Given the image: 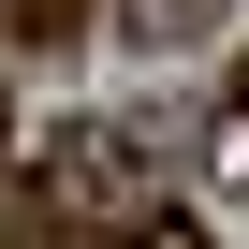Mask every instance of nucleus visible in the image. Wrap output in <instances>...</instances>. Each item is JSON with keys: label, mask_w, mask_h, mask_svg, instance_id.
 <instances>
[{"label": "nucleus", "mask_w": 249, "mask_h": 249, "mask_svg": "<svg viewBox=\"0 0 249 249\" xmlns=\"http://www.w3.org/2000/svg\"><path fill=\"white\" fill-rule=\"evenodd\" d=\"M132 161H147V147L117 132V117L59 132V147H44V220H59V234H132V220H147V176H132Z\"/></svg>", "instance_id": "f257e3e1"}, {"label": "nucleus", "mask_w": 249, "mask_h": 249, "mask_svg": "<svg viewBox=\"0 0 249 249\" xmlns=\"http://www.w3.org/2000/svg\"><path fill=\"white\" fill-rule=\"evenodd\" d=\"M191 15H220V0H132V30L161 44V30H191Z\"/></svg>", "instance_id": "f03ea898"}, {"label": "nucleus", "mask_w": 249, "mask_h": 249, "mask_svg": "<svg viewBox=\"0 0 249 249\" xmlns=\"http://www.w3.org/2000/svg\"><path fill=\"white\" fill-rule=\"evenodd\" d=\"M73 15H88V0H15V30H30V44H59Z\"/></svg>", "instance_id": "7ed1b4c3"}]
</instances>
